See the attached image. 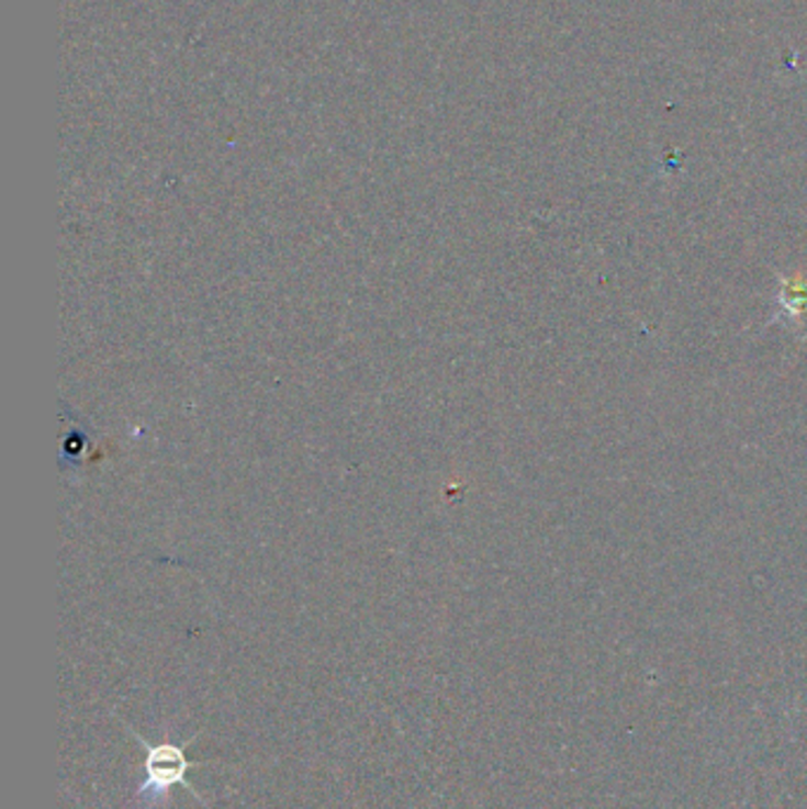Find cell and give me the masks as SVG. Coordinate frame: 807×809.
<instances>
[{"mask_svg": "<svg viewBox=\"0 0 807 809\" xmlns=\"http://www.w3.org/2000/svg\"><path fill=\"white\" fill-rule=\"evenodd\" d=\"M133 737L138 739L147 751V757H145L147 778H145V784L138 788V798L145 805H149V807L161 805L166 798H169V790L173 786H182L186 790H190L192 796L202 802L200 793H197L192 788V784L186 778L188 769L192 767V762L186 755V745H176V743L152 745L138 734H133Z\"/></svg>", "mask_w": 807, "mask_h": 809, "instance_id": "cell-1", "label": "cell"}]
</instances>
